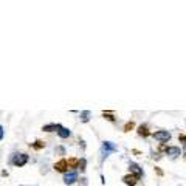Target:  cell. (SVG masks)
Here are the masks:
<instances>
[{
	"mask_svg": "<svg viewBox=\"0 0 186 186\" xmlns=\"http://www.w3.org/2000/svg\"><path fill=\"white\" fill-rule=\"evenodd\" d=\"M55 171L56 172H61V174H67V172H68V160L61 158V160L55 164Z\"/></svg>",
	"mask_w": 186,
	"mask_h": 186,
	"instance_id": "cell-4",
	"label": "cell"
},
{
	"mask_svg": "<svg viewBox=\"0 0 186 186\" xmlns=\"http://www.w3.org/2000/svg\"><path fill=\"white\" fill-rule=\"evenodd\" d=\"M59 127H61V124H47V126L42 127V130H44V132H55V130L58 132Z\"/></svg>",
	"mask_w": 186,
	"mask_h": 186,
	"instance_id": "cell-11",
	"label": "cell"
},
{
	"mask_svg": "<svg viewBox=\"0 0 186 186\" xmlns=\"http://www.w3.org/2000/svg\"><path fill=\"white\" fill-rule=\"evenodd\" d=\"M79 166V158H75V157H71V158H68V168H78Z\"/></svg>",
	"mask_w": 186,
	"mask_h": 186,
	"instance_id": "cell-14",
	"label": "cell"
},
{
	"mask_svg": "<svg viewBox=\"0 0 186 186\" xmlns=\"http://www.w3.org/2000/svg\"><path fill=\"white\" fill-rule=\"evenodd\" d=\"M28 160H30V157L26 154H14L11 158V163L14 166H17V168H22V166H25L28 163Z\"/></svg>",
	"mask_w": 186,
	"mask_h": 186,
	"instance_id": "cell-1",
	"label": "cell"
},
{
	"mask_svg": "<svg viewBox=\"0 0 186 186\" xmlns=\"http://www.w3.org/2000/svg\"><path fill=\"white\" fill-rule=\"evenodd\" d=\"M76 180H78V174H76L75 171L64 174V183L65 184H73V183H76Z\"/></svg>",
	"mask_w": 186,
	"mask_h": 186,
	"instance_id": "cell-5",
	"label": "cell"
},
{
	"mask_svg": "<svg viewBox=\"0 0 186 186\" xmlns=\"http://www.w3.org/2000/svg\"><path fill=\"white\" fill-rule=\"evenodd\" d=\"M184 160H186V152H184Z\"/></svg>",
	"mask_w": 186,
	"mask_h": 186,
	"instance_id": "cell-22",
	"label": "cell"
},
{
	"mask_svg": "<svg viewBox=\"0 0 186 186\" xmlns=\"http://www.w3.org/2000/svg\"><path fill=\"white\" fill-rule=\"evenodd\" d=\"M58 135L61 137V138H68L70 135H71V132L67 129V127H64V126H61L59 127V130H58Z\"/></svg>",
	"mask_w": 186,
	"mask_h": 186,
	"instance_id": "cell-10",
	"label": "cell"
},
{
	"mask_svg": "<svg viewBox=\"0 0 186 186\" xmlns=\"http://www.w3.org/2000/svg\"><path fill=\"white\" fill-rule=\"evenodd\" d=\"M134 127H135V123H134V121H129V123L124 124V129H123V130H124V132H130Z\"/></svg>",
	"mask_w": 186,
	"mask_h": 186,
	"instance_id": "cell-16",
	"label": "cell"
},
{
	"mask_svg": "<svg viewBox=\"0 0 186 186\" xmlns=\"http://www.w3.org/2000/svg\"><path fill=\"white\" fill-rule=\"evenodd\" d=\"M138 180H140V177H137V175H134V174H127V175L123 177V181H124L127 186H135V184L138 183Z\"/></svg>",
	"mask_w": 186,
	"mask_h": 186,
	"instance_id": "cell-6",
	"label": "cell"
},
{
	"mask_svg": "<svg viewBox=\"0 0 186 186\" xmlns=\"http://www.w3.org/2000/svg\"><path fill=\"white\" fill-rule=\"evenodd\" d=\"M3 126H0V140H3Z\"/></svg>",
	"mask_w": 186,
	"mask_h": 186,
	"instance_id": "cell-20",
	"label": "cell"
},
{
	"mask_svg": "<svg viewBox=\"0 0 186 186\" xmlns=\"http://www.w3.org/2000/svg\"><path fill=\"white\" fill-rule=\"evenodd\" d=\"M152 137L157 140V141H160V143H168L171 140V134L168 130H157L152 134Z\"/></svg>",
	"mask_w": 186,
	"mask_h": 186,
	"instance_id": "cell-2",
	"label": "cell"
},
{
	"mask_svg": "<svg viewBox=\"0 0 186 186\" xmlns=\"http://www.w3.org/2000/svg\"><path fill=\"white\" fill-rule=\"evenodd\" d=\"M184 151H186V144H184Z\"/></svg>",
	"mask_w": 186,
	"mask_h": 186,
	"instance_id": "cell-23",
	"label": "cell"
},
{
	"mask_svg": "<svg viewBox=\"0 0 186 186\" xmlns=\"http://www.w3.org/2000/svg\"><path fill=\"white\" fill-rule=\"evenodd\" d=\"M164 152H166V155H171V157H177L181 154L180 148H177V146H168Z\"/></svg>",
	"mask_w": 186,
	"mask_h": 186,
	"instance_id": "cell-8",
	"label": "cell"
},
{
	"mask_svg": "<svg viewBox=\"0 0 186 186\" xmlns=\"http://www.w3.org/2000/svg\"><path fill=\"white\" fill-rule=\"evenodd\" d=\"M79 118H81V121H82V123H88V121H90V112H88V110H84V112H81V115H79Z\"/></svg>",
	"mask_w": 186,
	"mask_h": 186,
	"instance_id": "cell-13",
	"label": "cell"
},
{
	"mask_svg": "<svg viewBox=\"0 0 186 186\" xmlns=\"http://www.w3.org/2000/svg\"><path fill=\"white\" fill-rule=\"evenodd\" d=\"M56 152H58V154H61V155H65V151H64V148H58V149H56Z\"/></svg>",
	"mask_w": 186,
	"mask_h": 186,
	"instance_id": "cell-19",
	"label": "cell"
},
{
	"mask_svg": "<svg viewBox=\"0 0 186 186\" xmlns=\"http://www.w3.org/2000/svg\"><path fill=\"white\" fill-rule=\"evenodd\" d=\"M137 134H138L140 137H143V138H148L149 135H152L151 132H149V129H148V126H146V124H141V126L138 127Z\"/></svg>",
	"mask_w": 186,
	"mask_h": 186,
	"instance_id": "cell-9",
	"label": "cell"
},
{
	"mask_svg": "<svg viewBox=\"0 0 186 186\" xmlns=\"http://www.w3.org/2000/svg\"><path fill=\"white\" fill-rule=\"evenodd\" d=\"M102 116L105 118V119H107V121H112V123H115V116H113V113L112 112H102Z\"/></svg>",
	"mask_w": 186,
	"mask_h": 186,
	"instance_id": "cell-15",
	"label": "cell"
},
{
	"mask_svg": "<svg viewBox=\"0 0 186 186\" xmlns=\"http://www.w3.org/2000/svg\"><path fill=\"white\" fill-rule=\"evenodd\" d=\"M33 149H36V151H41V149H44L45 148V141H42V140H37L36 143H31L30 144Z\"/></svg>",
	"mask_w": 186,
	"mask_h": 186,
	"instance_id": "cell-12",
	"label": "cell"
},
{
	"mask_svg": "<svg viewBox=\"0 0 186 186\" xmlns=\"http://www.w3.org/2000/svg\"><path fill=\"white\" fill-rule=\"evenodd\" d=\"M85 164H87L85 158H81V160H79V166H78V169H81V171L84 172V171H85Z\"/></svg>",
	"mask_w": 186,
	"mask_h": 186,
	"instance_id": "cell-17",
	"label": "cell"
},
{
	"mask_svg": "<svg viewBox=\"0 0 186 186\" xmlns=\"http://www.w3.org/2000/svg\"><path fill=\"white\" fill-rule=\"evenodd\" d=\"M101 151H102V157H109V154H110V152L118 151V148H116V146H115L112 141H104V143H102Z\"/></svg>",
	"mask_w": 186,
	"mask_h": 186,
	"instance_id": "cell-3",
	"label": "cell"
},
{
	"mask_svg": "<svg viewBox=\"0 0 186 186\" xmlns=\"http://www.w3.org/2000/svg\"><path fill=\"white\" fill-rule=\"evenodd\" d=\"M129 171H130V174H134V175H137V177H143V174H144V172H143V169L137 164V163H130L129 164Z\"/></svg>",
	"mask_w": 186,
	"mask_h": 186,
	"instance_id": "cell-7",
	"label": "cell"
},
{
	"mask_svg": "<svg viewBox=\"0 0 186 186\" xmlns=\"http://www.w3.org/2000/svg\"><path fill=\"white\" fill-rule=\"evenodd\" d=\"M178 141L186 144V135H178Z\"/></svg>",
	"mask_w": 186,
	"mask_h": 186,
	"instance_id": "cell-18",
	"label": "cell"
},
{
	"mask_svg": "<svg viewBox=\"0 0 186 186\" xmlns=\"http://www.w3.org/2000/svg\"><path fill=\"white\" fill-rule=\"evenodd\" d=\"M155 171H157V174H158V175H163V171H161L160 168H155Z\"/></svg>",
	"mask_w": 186,
	"mask_h": 186,
	"instance_id": "cell-21",
	"label": "cell"
}]
</instances>
